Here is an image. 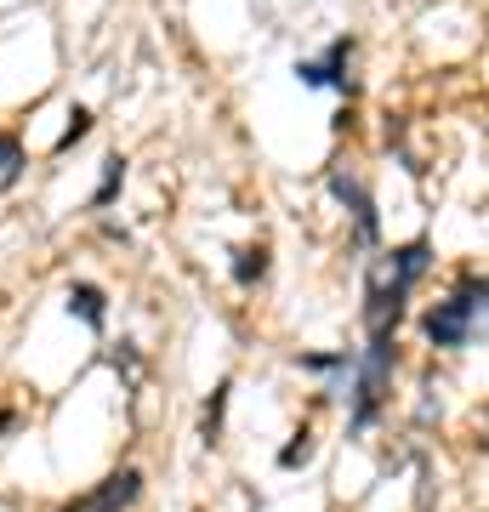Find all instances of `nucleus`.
I'll use <instances>...</instances> for the list:
<instances>
[{
  "instance_id": "f257e3e1",
  "label": "nucleus",
  "mask_w": 489,
  "mask_h": 512,
  "mask_svg": "<svg viewBox=\"0 0 489 512\" xmlns=\"http://www.w3.org/2000/svg\"><path fill=\"white\" fill-rule=\"evenodd\" d=\"M484 308H489V285L467 274L450 296H444V302H438V308H427L421 330H427V342H433V348H467Z\"/></svg>"
},
{
  "instance_id": "f03ea898",
  "label": "nucleus",
  "mask_w": 489,
  "mask_h": 512,
  "mask_svg": "<svg viewBox=\"0 0 489 512\" xmlns=\"http://www.w3.org/2000/svg\"><path fill=\"white\" fill-rule=\"evenodd\" d=\"M387 376H393V336H370V348H364V359H359V376H353V416H347L353 433H364V427L381 416V404H387Z\"/></svg>"
},
{
  "instance_id": "7ed1b4c3",
  "label": "nucleus",
  "mask_w": 489,
  "mask_h": 512,
  "mask_svg": "<svg viewBox=\"0 0 489 512\" xmlns=\"http://www.w3.org/2000/svg\"><path fill=\"white\" fill-rule=\"evenodd\" d=\"M404 285H393L387 274H370V291H364V336H399L404 319Z\"/></svg>"
},
{
  "instance_id": "20e7f679",
  "label": "nucleus",
  "mask_w": 489,
  "mask_h": 512,
  "mask_svg": "<svg viewBox=\"0 0 489 512\" xmlns=\"http://www.w3.org/2000/svg\"><path fill=\"white\" fill-rule=\"evenodd\" d=\"M137 495H143V473L137 467H120V473H109L97 484V495H86V512H126Z\"/></svg>"
},
{
  "instance_id": "39448f33",
  "label": "nucleus",
  "mask_w": 489,
  "mask_h": 512,
  "mask_svg": "<svg viewBox=\"0 0 489 512\" xmlns=\"http://www.w3.org/2000/svg\"><path fill=\"white\" fill-rule=\"evenodd\" d=\"M347 52H353V40H336L319 63H296V80H302V86H336V92H353V80H347Z\"/></svg>"
},
{
  "instance_id": "423d86ee",
  "label": "nucleus",
  "mask_w": 489,
  "mask_h": 512,
  "mask_svg": "<svg viewBox=\"0 0 489 512\" xmlns=\"http://www.w3.org/2000/svg\"><path fill=\"white\" fill-rule=\"evenodd\" d=\"M330 194H336L353 217H359V239H376V228H381V222H376V200H370V194H364L347 171H330Z\"/></svg>"
},
{
  "instance_id": "0eeeda50",
  "label": "nucleus",
  "mask_w": 489,
  "mask_h": 512,
  "mask_svg": "<svg viewBox=\"0 0 489 512\" xmlns=\"http://www.w3.org/2000/svg\"><path fill=\"white\" fill-rule=\"evenodd\" d=\"M433 268V245L427 239H410V245H399V251L387 256V279L393 285H404V291H416V279Z\"/></svg>"
},
{
  "instance_id": "6e6552de",
  "label": "nucleus",
  "mask_w": 489,
  "mask_h": 512,
  "mask_svg": "<svg viewBox=\"0 0 489 512\" xmlns=\"http://www.w3.org/2000/svg\"><path fill=\"white\" fill-rule=\"evenodd\" d=\"M103 302H109V296L97 291V285H86V279H80V285H69V313L80 319V325L103 330V319H109V308H103Z\"/></svg>"
},
{
  "instance_id": "1a4fd4ad",
  "label": "nucleus",
  "mask_w": 489,
  "mask_h": 512,
  "mask_svg": "<svg viewBox=\"0 0 489 512\" xmlns=\"http://www.w3.org/2000/svg\"><path fill=\"white\" fill-rule=\"evenodd\" d=\"M228 393H234V382H217V393H211V404H205V416H200V439H205V444H217V439H222V416H228Z\"/></svg>"
},
{
  "instance_id": "9d476101",
  "label": "nucleus",
  "mask_w": 489,
  "mask_h": 512,
  "mask_svg": "<svg viewBox=\"0 0 489 512\" xmlns=\"http://www.w3.org/2000/svg\"><path fill=\"white\" fill-rule=\"evenodd\" d=\"M262 274H268V245H245V251L234 256V279L239 285H256Z\"/></svg>"
},
{
  "instance_id": "9b49d317",
  "label": "nucleus",
  "mask_w": 489,
  "mask_h": 512,
  "mask_svg": "<svg viewBox=\"0 0 489 512\" xmlns=\"http://www.w3.org/2000/svg\"><path fill=\"white\" fill-rule=\"evenodd\" d=\"M18 177H23V143L0 131V188H12Z\"/></svg>"
},
{
  "instance_id": "f8f14e48",
  "label": "nucleus",
  "mask_w": 489,
  "mask_h": 512,
  "mask_svg": "<svg viewBox=\"0 0 489 512\" xmlns=\"http://www.w3.org/2000/svg\"><path fill=\"white\" fill-rule=\"evenodd\" d=\"M120 183H126V160H109L103 165V183H97V194H91V205H109L114 194H120Z\"/></svg>"
},
{
  "instance_id": "ddd939ff",
  "label": "nucleus",
  "mask_w": 489,
  "mask_h": 512,
  "mask_svg": "<svg viewBox=\"0 0 489 512\" xmlns=\"http://www.w3.org/2000/svg\"><path fill=\"white\" fill-rule=\"evenodd\" d=\"M296 365L302 370H353L347 353H296Z\"/></svg>"
},
{
  "instance_id": "4468645a",
  "label": "nucleus",
  "mask_w": 489,
  "mask_h": 512,
  "mask_svg": "<svg viewBox=\"0 0 489 512\" xmlns=\"http://www.w3.org/2000/svg\"><path fill=\"white\" fill-rule=\"evenodd\" d=\"M86 131H91V114H86V109H74V114H69V131L57 137V154H69V148L86 137Z\"/></svg>"
},
{
  "instance_id": "2eb2a0df",
  "label": "nucleus",
  "mask_w": 489,
  "mask_h": 512,
  "mask_svg": "<svg viewBox=\"0 0 489 512\" xmlns=\"http://www.w3.org/2000/svg\"><path fill=\"white\" fill-rule=\"evenodd\" d=\"M313 456V439H308V433H302V439H296V444H285V450H279V467H302V461H308Z\"/></svg>"
},
{
  "instance_id": "dca6fc26",
  "label": "nucleus",
  "mask_w": 489,
  "mask_h": 512,
  "mask_svg": "<svg viewBox=\"0 0 489 512\" xmlns=\"http://www.w3.org/2000/svg\"><path fill=\"white\" fill-rule=\"evenodd\" d=\"M12 421H18L12 410H0V433H12Z\"/></svg>"
}]
</instances>
